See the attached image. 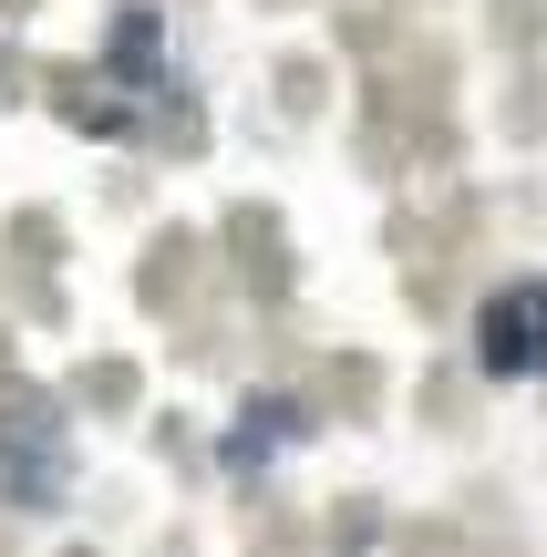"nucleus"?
Returning a JSON list of instances; mask_svg holds the SVG:
<instances>
[{"mask_svg": "<svg viewBox=\"0 0 547 557\" xmlns=\"http://www.w3.org/2000/svg\"><path fill=\"white\" fill-rule=\"evenodd\" d=\"M475 361L496 382H537L547 372V278H507V289L475 310Z\"/></svg>", "mask_w": 547, "mask_h": 557, "instance_id": "1", "label": "nucleus"}, {"mask_svg": "<svg viewBox=\"0 0 547 557\" xmlns=\"http://www.w3.org/2000/svg\"><path fill=\"white\" fill-rule=\"evenodd\" d=\"M0 485H11L21 506H52L62 485H73V444H62V423L41 413V403H11V413H0Z\"/></svg>", "mask_w": 547, "mask_h": 557, "instance_id": "2", "label": "nucleus"}]
</instances>
